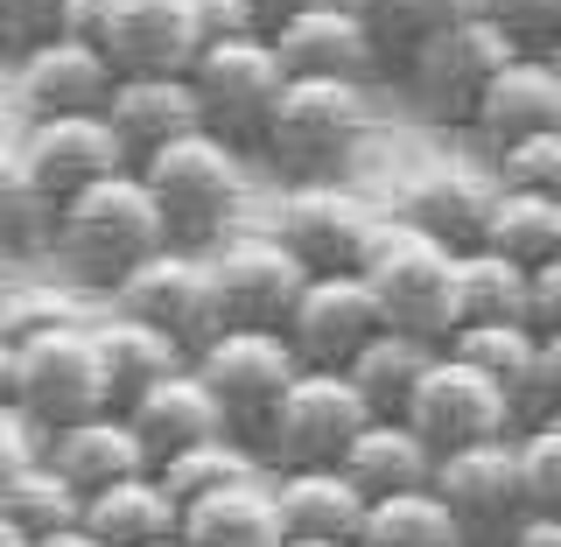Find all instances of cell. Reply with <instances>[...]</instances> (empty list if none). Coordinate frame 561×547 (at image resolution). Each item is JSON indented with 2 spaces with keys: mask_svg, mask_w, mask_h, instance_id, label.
Masks as SVG:
<instances>
[{
  "mask_svg": "<svg viewBox=\"0 0 561 547\" xmlns=\"http://www.w3.org/2000/svg\"><path fill=\"white\" fill-rule=\"evenodd\" d=\"M428 358H435V344L400 338V330H379V338L344 365V379H351V394L365 400V414H373V421H400V408H408V394H414V379L428 373Z\"/></svg>",
  "mask_w": 561,
  "mask_h": 547,
  "instance_id": "cell-32",
  "label": "cell"
},
{
  "mask_svg": "<svg viewBox=\"0 0 561 547\" xmlns=\"http://www.w3.org/2000/svg\"><path fill=\"white\" fill-rule=\"evenodd\" d=\"M280 547H344V540H280Z\"/></svg>",
  "mask_w": 561,
  "mask_h": 547,
  "instance_id": "cell-56",
  "label": "cell"
},
{
  "mask_svg": "<svg viewBox=\"0 0 561 547\" xmlns=\"http://www.w3.org/2000/svg\"><path fill=\"white\" fill-rule=\"evenodd\" d=\"M428 491L443 499V513L456 520L463 540H505L513 520L526 513L513 435H499V443H470V449H443L435 470H428Z\"/></svg>",
  "mask_w": 561,
  "mask_h": 547,
  "instance_id": "cell-14",
  "label": "cell"
},
{
  "mask_svg": "<svg viewBox=\"0 0 561 547\" xmlns=\"http://www.w3.org/2000/svg\"><path fill=\"white\" fill-rule=\"evenodd\" d=\"M28 547H99V540L84 534V526H57V534H35Z\"/></svg>",
  "mask_w": 561,
  "mask_h": 547,
  "instance_id": "cell-50",
  "label": "cell"
},
{
  "mask_svg": "<svg viewBox=\"0 0 561 547\" xmlns=\"http://www.w3.org/2000/svg\"><path fill=\"white\" fill-rule=\"evenodd\" d=\"M421 8H428V14H435V22H449V14H478V8H484V0H421Z\"/></svg>",
  "mask_w": 561,
  "mask_h": 547,
  "instance_id": "cell-52",
  "label": "cell"
},
{
  "mask_svg": "<svg viewBox=\"0 0 561 547\" xmlns=\"http://www.w3.org/2000/svg\"><path fill=\"white\" fill-rule=\"evenodd\" d=\"M513 57H519V43H513V29H505V22H484V14H449V22H435L400 64H408V92H414L421 113L463 127L470 105L484 99V84L499 78Z\"/></svg>",
  "mask_w": 561,
  "mask_h": 547,
  "instance_id": "cell-5",
  "label": "cell"
},
{
  "mask_svg": "<svg viewBox=\"0 0 561 547\" xmlns=\"http://www.w3.org/2000/svg\"><path fill=\"white\" fill-rule=\"evenodd\" d=\"M14 408L43 435L113 408L105 400L99 351H92V323H64V330H43V338L14 344Z\"/></svg>",
  "mask_w": 561,
  "mask_h": 547,
  "instance_id": "cell-8",
  "label": "cell"
},
{
  "mask_svg": "<svg viewBox=\"0 0 561 547\" xmlns=\"http://www.w3.org/2000/svg\"><path fill=\"white\" fill-rule=\"evenodd\" d=\"M548 414H554V421H561V408H548Z\"/></svg>",
  "mask_w": 561,
  "mask_h": 547,
  "instance_id": "cell-58",
  "label": "cell"
},
{
  "mask_svg": "<svg viewBox=\"0 0 561 547\" xmlns=\"http://www.w3.org/2000/svg\"><path fill=\"white\" fill-rule=\"evenodd\" d=\"M92 351H99L105 400H113V408H127L134 394H148L154 379H169L175 365H190L183 351L162 338V330L134 323V316H105V323H92Z\"/></svg>",
  "mask_w": 561,
  "mask_h": 547,
  "instance_id": "cell-30",
  "label": "cell"
},
{
  "mask_svg": "<svg viewBox=\"0 0 561 547\" xmlns=\"http://www.w3.org/2000/svg\"><path fill=\"white\" fill-rule=\"evenodd\" d=\"M64 323H92L70 295L57 288H35V295H0V338L22 344V338H43V330H64Z\"/></svg>",
  "mask_w": 561,
  "mask_h": 547,
  "instance_id": "cell-41",
  "label": "cell"
},
{
  "mask_svg": "<svg viewBox=\"0 0 561 547\" xmlns=\"http://www.w3.org/2000/svg\"><path fill=\"white\" fill-rule=\"evenodd\" d=\"M499 547H561V513H519Z\"/></svg>",
  "mask_w": 561,
  "mask_h": 547,
  "instance_id": "cell-49",
  "label": "cell"
},
{
  "mask_svg": "<svg viewBox=\"0 0 561 547\" xmlns=\"http://www.w3.org/2000/svg\"><path fill=\"white\" fill-rule=\"evenodd\" d=\"M154 547H183V540H154Z\"/></svg>",
  "mask_w": 561,
  "mask_h": 547,
  "instance_id": "cell-57",
  "label": "cell"
},
{
  "mask_svg": "<svg viewBox=\"0 0 561 547\" xmlns=\"http://www.w3.org/2000/svg\"><path fill=\"white\" fill-rule=\"evenodd\" d=\"M379 225L386 218L344 183H288L274 239L295 253L302 274H358L365 253H373V239H379Z\"/></svg>",
  "mask_w": 561,
  "mask_h": 547,
  "instance_id": "cell-11",
  "label": "cell"
},
{
  "mask_svg": "<svg viewBox=\"0 0 561 547\" xmlns=\"http://www.w3.org/2000/svg\"><path fill=\"white\" fill-rule=\"evenodd\" d=\"M210 267V303H218V330H280L302 295V267L274 232H225L204 253Z\"/></svg>",
  "mask_w": 561,
  "mask_h": 547,
  "instance_id": "cell-10",
  "label": "cell"
},
{
  "mask_svg": "<svg viewBox=\"0 0 561 547\" xmlns=\"http://www.w3.org/2000/svg\"><path fill=\"white\" fill-rule=\"evenodd\" d=\"M449 267H456V253H443L435 239L408 232L400 218H386L379 239H373V253H365V267H358V281H365V295H373V309H379L386 330H400V338H421V344L443 351L449 330H456Z\"/></svg>",
  "mask_w": 561,
  "mask_h": 547,
  "instance_id": "cell-4",
  "label": "cell"
},
{
  "mask_svg": "<svg viewBox=\"0 0 561 547\" xmlns=\"http://www.w3.org/2000/svg\"><path fill=\"white\" fill-rule=\"evenodd\" d=\"M190 14H197V35H204V43L253 35V29H245V8H239V0H190Z\"/></svg>",
  "mask_w": 561,
  "mask_h": 547,
  "instance_id": "cell-47",
  "label": "cell"
},
{
  "mask_svg": "<svg viewBox=\"0 0 561 547\" xmlns=\"http://www.w3.org/2000/svg\"><path fill=\"white\" fill-rule=\"evenodd\" d=\"M78 513H84V499L43 464V456L0 485V520H14L28 540H35V534H57V526H78Z\"/></svg>",
  "mask_w": 561,
  "mask_h": 547,
  "instance_id": "cell-36",
  "label": "cell"
},
{
  "mask_svg": "<svg viewBox=\"0 0 561 547\" xmlns=\"http://www.w3.org/2000/svg\"><path fill=\"white\" fill-rule=\"evenodd\" d=\"M190 373H197L204 394L218 400L225 429L253 449L260 421L274 414V400L288 394V379L302 373V365H295V351L280 344V330H218V338L190 358Z\"/></svg>",
  "mask_w": 561,
  "mask_h": 547,
  "instance_id": "cell-9",
  "label": "cell"
},
{
  "mask_svg": "<svg viewBox=\"0 0 561 547\" xmlns=\"http://www.w3.org/2000/svg\"><path fill=\"white\" fill-rule=\"evenodd\" d=\"M534 408H561V330H540V365H534ZM534 414V421H540Z\"/></svg>",
  "mask_w": 561,
  "mask_h": 547,
  "instance_id": "cell-46",
  "label": "cell"
},
{
  "mask_svg": "<svg viewBox=\"0 0 561 547\" xmlns=\"http://www.w3.org/2000/svg\"><path fill=\"white\" fill-rule=\"evenodd\" d=\"M43 464L57 470L78 499H92V491L134 478V470H148V456H140V435L127 429V414L105 408V414L70 421V429H49L43 435Z\"/></svg>",
  "mask_w": 561,
  "mask_h": 547,
  "instance_id": "cell-22",
  "label": "cell"
},
{
  "mask_svg": "<svg viewBox=\"0 0 561 547\" xmlns=\"http://www.w3.org/2000/svg\"><path fill=\"white\" fill-rule=\"evenodd\" d=\"M105 92H113V64L84 43H64V35H43L35 49L14 57V105L22 119H64V113H105Z\"/></svg>",
  "mask_w": 561,
  "mask_h": 547,
  "instance_id": "cell-18",
  "label": "cell"
},
{
  "mask_svg": "<svg viewBox=\"0 0 561 547\" xmlns=\"http://www.w3.org/2000/svg\"><path fill=\"white\" fill-rule=\"evenodd\" d=\"M183 78H190V99H197V127L218 134L225 148H239V155L260 148V127H267L280 84H288L267 35H225V43H204Z\"/></svg>",
  "mask_w": 561,
  "mask_h": 547,
  "instance_id": "cell-7",
  "label": "cell"
},
{
  "mask_svg": "<svg viewBox=\"0 0 561 547\" xmlns=\"http://www.w3.org/2000/svg\"><path fill=\"white\" fill-rule=\"evenodd\" d=\"M540 57H548V70H554V78H561V35H554L548 49H540Z\"/></svg>",
  "mask_w": 561,
  "mask_h": 547,
  "instance_id": "cell-54",
  "label": "cell"
},
{
  "mask_svg": "<svg viewBox=\"0 0 561 547\" xmlns=\"http://www.w3.org/2000/svg\"><path fill=\"white\" fill-rule=\"evenodd\" d=\"M526 323H534V330H561V253L540 260V267L526 274Z\"/></svg>",
  "mask_w": 561,
  "mask_h": 547,
  "instance_id": "cell-44",
  "label": "cell"
},
{
  "mask_svg": "<svg viewBox=\"0 0 561 547\" xmlns=\"http://www.w3.org/2000/svg\"><path fill=\"white\" fill-rule=\"evenodd\" d=\"M358 547H470L443 513L435 491H393V499H365Z\"/></svg>",
  "mask_w": 561,
  "mask_h": 547,
  "instance_id": "cell-34",
  "label": "cell"
},
{
  "mask_svg": "<svg viewBox=\"0 0 561 547\" xmlns=\"http://www.w3.org/2000/svg\"><path fill=\"white\" fill-rule=\"evenodd\" d=\"M365 400L351 394L344 373H295L288 394L274 400V414L260 421L253 435V456L260 470H323V464H344L351 435L365 429Z\"/></svg>",
  "mask_w": 561,
  "mask_h": 547,
  "instance_id": "cell-6",
  "label": "cell"
},
{
  "mask_svg": "<svg viewBox=\"0 0 561 547\" xmlns=\"http://www.w3.org/2000/svg\"><path fill=\"white\" fill-rule=\"evenodd\" d=\"M49 246H57V260L70 267V281L113 295L148 253H162L169 232H162V210H154L148 183H140L134 169H119V175H105V183H92V190H78V197L57 204Z\"/></svg>",
  "mask_w": 561,
  "mask_h": 547,
  "instance_id": "cell-1",
  "label": "cell"
},
{
  "mask_svg": "<svg viewBox=\"0 0 561 547\" xmlns=\"http://www.w3.org/2000/svg\"><path fill=\"white\" fill-rule=\"evenodd\" d=\"M253 470H260V456L245 449L239 435H210V443L175 449L169 464H154V485H162L175 505H190V499H204V491H218V485L253 478Z\"/></svg>",
  "mask_w": 561,
  "mask_h": 547,
  "instance_id": "cell-35",
  "label": "cell"
},
{
  "mask_svg": "<svg viewBox=\"0 0 561 547\" xmlns=\"http://www.w3.org/2000/svg\"><path fill=\"white\" fill-rule=\"evenodd\" d=\"M57 35V0H0V57H22Z\"/></svg>",
  "mask_w": 561,
  "mask_h": 547,
  "instance_id": "cell-42",
  "label": "cell"
},
{
  "mask_svg": "<svg viewBox=\"0 0 561 547\" xmlns=\"http://www.w3.org/2000/svg\"><path fill=\"white\" fill-rule=\"evenodd\" d=\"M561 35V0H519L513 8V43L519 49H548Z\"/></svg>",
  "mask_w": 561,
  "mask_h": 547,
  "instance_id": "cell-45",
  "label": "cell"
},
{
  "mask_svg": "<svg viewBox=\"0 0 561 547\" xmlns=\"http://www.w3.org/2000/svg\"><path fill=\"white\" fill-rule=\"evenodd\" d=\"M119 414H127V429L140 435L148 470L169 464L175 449H197V443H210V435H232V429H225V414H218V400L204 394V379L190 373V365H175L169 379H154L148 394H134Z\"/></svg>",
  "mask_w": 561,
  "mask_h": 547,
  "instance_id": "cell-20",
  "label": "cell"
},
{
  "mask_svg": "<svg viewBox=\"0 0 561 547\" xmlns=\"http://www.w3.org/2000/svg\"><path fill=\"white\" fill-rule=\"evenodd\" d=\"M379 330L386 323H379V309H373L358 274H309L295 309H288V323H280V344L295 351L302 373H344Z\"/></svg>",
  "mask_w": 561,
  "mask_h": 547,
  "instance_id": "cell-15",
  "label": "cell"
},
{
  "mask_svg": "<svg viewBox=\"0 0 561 547\" xmlns=\"http://www.w3.org/2000/svg\"><path fill=\"white\" fill-rule=\"evenodd\" d=\"M175 540L183 547H280L288 534H280L267 470H253V478H239V485H218V491H204V499L175 505Z\"/></svg>",
  "mask_w": 561,
  "mask_h": 547,
  "instance_id": "cell-23",
  "label": "cell"
},
{
  "mask_svg": "<svg viewBox=\"0 0 561 547\" xmlns=\"http://www.w3.org/2000/svg\"><path fill=\"white\" fill-rule=\"evenodd\" d=\"M22 169H28V183L43 190V204L57 210L64 197H78V190H92L105 183V175H119V169H134L127 162V148L113 140V127H105V113H64V119H28V134H22Z\"/></svg>",
  "mask_w": 561,
  "mask_h": 547,
  "instance_id": "cell-16",
  "label": "cell"
},
{
  "mask_svg": "<svg viewBox=\"0 0 561 547\" xmlns=\"http://www.w3.org/2000/svg\"><path fill=\"white\" fill-rule=\"evenodd\" d=\"M330 8H344L351 22L373 35V49H379V57H408L421 35L435 29V14L421 8V0H330Z\"/></svg>",
  "mask_w": 561,
  "mask_h": 547,
  "instance_id": "cell-39",
  "label": "cell"
},
{
  "mask_svg": "<svg viewBox=\"0 0 561 547\" xmlns=\"http://www.w3.org/2000/svg\"><path fill=\"white\" fill-rule=\"evenodd\" d=\"M134 175L148 183L154 210H162V232L183 253H210L225 232H239L245 210V155L225 148L218 134H183L169 148H154L148 162H134Z\"/></svg>",
  "mask_w": 561,
  "mask_h": 547,
  "instance_id": "cell-3",
  "label": "cell"
},
{
  "mask_svg": "<svg viewBox=\"0 0 561 547\" xmlns=\"http://www.w3.org/2000/svg\"><path fill=\"white\" fill-rule=\"evenodd\" d=\"M274 513H280V534L288 540H344L358 547V526H365V491L344 478L337 464L323 470H274Z\"/></svg>",
  "mask_w": 561,
  "mask_h": 547,
  "instance_id": "cell-25",
  "label": "cell"
},
{
  "mask_svg": "<svg viewBox=\"0 0 561 547\" xmlns=\"http://www.w3.org/2000/svg\"><path fill=\"white\" fill-rule=\"evenodd\" d=\"M449 309H456V330H470V323H526V267L484 253V246L456 253Z\"/></svg>",
  "mask_w": 561,
  "mask_h": 547,
  "instance_id": "cell-33",
  "label": "cell"
},
{
  "mask_svg": "<svg viewBox=\"0 0 561 547\" xmlns=\"http://www.w3.org/2000/svg\"><path fill=\"white\" fill-rule=\"evenodd\" d=\"M197 49L204 35L190 0H119L99 57L113 64V78H183L197 64Z\"/></svg>",
  "mask_w": 561,
  "mask_h": 547,
  "instance_id": "cell-17",
  "label": "cell"
},
{
  "mask_svg": "<svg viewBox=\"0 0 561 547\" xmlns=\"http://www.w3.org/2000/svg\"><path fill=\"white\" fill-rule=\"evenodd\" d=\"M0 547H28V534H22L14 520H0Z\"/></svg>",
  "mask_w": 561,
  "mask_h": 547,
  "instance_id": "cell-53",
  "label": "cell"
},
{
  "mask_svg": "<svg viewBox=\"0 0 561 547\" xmlns=\"http://www.w3.org/2000/svg\"><path fill=\"white\" fill-rule=\"evenodd\" d=\"M491 190L484 175L470 169H428L408 183V197H400V225L421 239H435L443 253H470V246L484 239V210H491Z\"/></svg>",
  "mask_w": 561,
  "mask_h": 547,
  "instance_id": "cell-26",
  "label": "cell"
},
{
  "mask_svg": "<svg viewBox=\"0 0 561 547\" xmlns=\"http://www.w3.org/2000/svg\"><path fill=\"white\" fill-rule=\"evenodd\" d=\"M35 456H43V429H35L22 408H0V485H8L14 470H28Z\"/></svg>",
  "mask_w": 561,
  "mask_h": 547,
  "instance_id": "cell-43",
  "label": "cell"
},
{
  "mask_svg": "<svg viewBox=\"0 0 561 547\" xmlns=\"http://www.w3.org/2000/svg\"><path fill=\"white\" fill-rule=\"evenodd\" d=\"M0 408H14V344L0 338Z\"/></svg>",
  "mask_w": 561,
  "mask_h": 547,
  "instance_id": "cell-51",
  "label": "cell"
},
{
  "mask_svg": "<svg viewBox=\"0 0 561 547\" xmlns=\"http://www.w3.org/2000/svg\"><path fill=\"white\" fill-rule=\"evenodd\" d=\"M274 57H280V78H344V84H365L379 70V49L373 35L351 22L344 8H309L295 14V22H280L274 35Z\"/></svg>",
  "mask_w": 561,
  "mask_h": 547,
  "instance_id": "cell-21",
  "label": "cell"
},
{
  "mask_svg": "<svg viewBox=\"0 0 561 547\" xmlns=\"http://www.w3.org/2000/svg\"><path fill=\"white\" fill-rule=\"evenodd\" d=\"M105 127L127 148V162H148L154 148L197 134L190 78H113V92H105Z\"/></svg>",
  "mask_w": 561,
  "mask_h": 547,
  "instance_id": "cell-24",
  "label": "cell"
},
{
  "mask_svg": "<svg viewBox=\"0 0 561 547\" xmlns=\"http://www.w3.org/2000/svg\"><path fill=\"white\" fill-rule=\"evenodd\" d=\"M443 351L463 358L470 373H484L505 400H513V414L534 408V365H540V330L534 323H470V330H449Z\"/></svg>",
  "mask_w": 561,
  "mask_h": 547,
  "instance_id": "cell-29",
  "label": "cell"
},
{
  "mask_svg": "<svg viewBox=\"0 0 561 547\" xmlns=\"http://www.w3.org/2000/svg\"><path fill=\"white\" fill-rule=\"evenodd\" d=\"M245 8V29L253 35H274L280 22H295V14H309V8H323V0H239Z\"/></svg>",
  "mask_w": 561,
  "mask_h": 547,
  "instance_id": "cell-48",
  "label": "cell"
},
{
  "mask_svg": "<svg viewBox=\"0 0 561 547\" xmlns=\"http://www.w3.org/2000/svg\"><path fill=\"white\" fill-rule=\"evenodd\" d=\"M49 218H57V210H49V204H43V190L28 183L22 155L0 148V246H8V253L49 246Z\"/></svg>",
  "mask_w": 561,
  "mask_h": 547,
  "instance_id": "cell-37",
  "label": "cell"
},
{
  "mask_svg": "<svg viewBox=\"0 0 561 547\" xmlns=\"http://www.w3.org/2000/svg\"><path fill=\"white\" fill-rule=\"evenodd\" d=\"M365 134H373V99L365 84L344 78H288L260 127V155L288 183H344V169L358 162Z\"/></svg>",
  "mask_w": 561,
  "mask_h": 547,
  "instance_id": "cell-2",
  "label": "cell"
},
{
  "mask_svg": "<svg viewBox=\"0 0 561 547\" xmlns=\"http://www.w3.org/2000/svg\"><path fill=\"white\" fill-rule=\"evenodd\" d=\"M400 421H408L435 456H443V449H470V443H499V435L519 429L513 400H505L484 373H470L463 358H449V351H435V358H428V373L414 379Z\"/></svg>",
  "mask_w": 561,
  "mask_h": 547,
  "instance_id": "cell-13",
  "label": "cell"
},
{
  "mask_svg": "<svg viewBox=\"0 0 561 547\" xmlns=\"http://www.w3.org/2000/svg\"><path fill=\"white\" fill-rule=\"evenodd\" d=\"M499 183L505 190H534V197H561V127L499 148Z\"/></svg>",
  "mask_w": 561,
  "mask_h": 547,
  "instance_id": "cell-40",
  "label": "cell"
},
{
  "mask_svg": "<svg viewBox=\"0 0 561 547\" xmlns=\"http://www.w3.org/2000/svg\"><path fill=\"white\" fill-rule=\"evenodd\" d=\"M113 316H134V323L162 330V338L197 358V351L218 338V303H210V267L204 253H183V246H162L113 288Z\"/></svg>",
  "mask_w": 561,
  "mask_h": 547,
  "instance_id": "cell-12",
  "label": "cell"
},
{
  "mask_svg": "<svg viewBox=\"0 0 561 547\" xmlns=\"http://www.w3.org/2000/svg\"><path fill=\"white\" fill-rule=\"evenodd\" d=\"M463 127L478 134L491 155L513 148V140L554 134V127H561V78L548 70V57H540V49H519V57L484 84V99L470 105Z\"/></svg>",
  "mask_w": 561,
  "mask_h": 547,
  "instance_id": "cell-19",
  "label": "cell"
},
{
  "mask_svg": "<svg viewBox=\"0 0 561 547\" xmlns=\"http://www.w3.org/2000/svg\"><path fill=\"white\" fill-rule=\"evenodd\" d=\"M337 470L365 491V499H393V491H428L435 449L421 443L408 421H365V429L351 435Z\"/></svg>",
  "mask_w": 561,
  "mask_h": 547,
  "instance_id": "cell-28",
  "label": "cell"
},
{
  "mask_svg": "<svg viewBox=\"0 0 561 547\" xmlns=\"http://www.w3.org/2000/svg\"><path fill=\"white\" fill-rule=\"evenodd\" d=\"M78 526L99 547H154V540H175V499L154 485V470H134V478L92 491Z\"/></svg>",
  "mask_w": 561,
  "mask_h": 547,
  "instance_id": "cell-27",
  "label": "cell"
},
{
  "mask_svg": "<svg viewBox=\"0 0 561 547\" xmlns=\"http://www.w3.org/2000/svg\"><path fill=\"white\" fill-rule=\"evenodd\" d=\"M8 267H14V253H8V246H0V288H8Z\"/></svg>",
  "mask_w": 561,
  "mask_h": 547,
  "instance_id": "cell-55",
  "label": "cell"
},
{
  "mask_svg": "<svg viewBox=\"0 0 561 547\" xmlns=\"http://www.w3.org/2000/svg\"><path fill=\"white\" fill-rule=\"evenodd\" d=\"M513 456H519L526 513H561V421L540 414L526 429H513Z\"/></svg>",
  "mask_w": 561,
  "mask_h": 547,
  "instance_id": "cell-38",
  "label": "cell"
},
{
  "mask_svg": "<svg viewBox=\"0 0 561 547\" xmlns=\"http://www.w3.org/2000/svg\"><path fill=\"white\" fill-rule=\"evenodd\" d=\"M484 253L513 260V267L534 274L540 260L561 253V197H534V190H491V210H484Z\"/></svg>",
  "mask_w": 561,
  "mask_h": 547,
  "instance_id": "cell-31",
  "label": "cell"
}]
</instances>
